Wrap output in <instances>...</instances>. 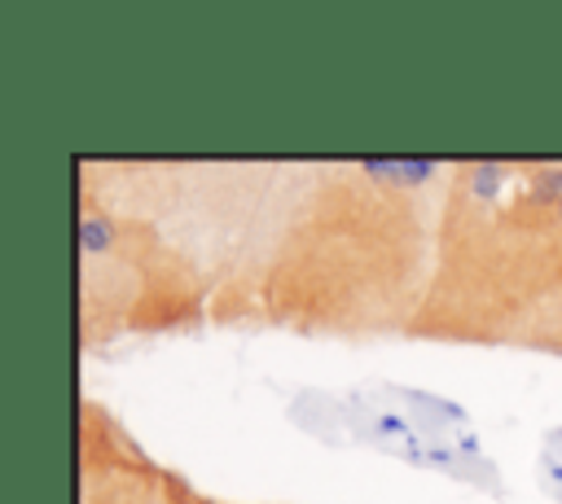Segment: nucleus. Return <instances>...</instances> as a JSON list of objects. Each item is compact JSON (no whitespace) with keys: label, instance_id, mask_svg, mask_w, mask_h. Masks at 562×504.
Returning a JSON list of instances; mask_svg holds the SVG:
<instances>
[{"label":"nucleus","instance_id":"nucleus-1","mask_svg":"<svg viewBox=\"0 0 562 504\" xmlns=\"http://www.w3.org/2000/svg\"><path fill=\"white\" fill-rule=\"evenodd\" d=\"M364 171L369 175H391V180H400V184H417V180H426L430 171H435V162L430 158H369L364 162Z\"/></svg>","mask_w":562,"mask_h":504},{"label":"nucleus","instance_id":"nucleus-2","mask_svg":"<svg viewBox=\"0 0 562 504\" xmlns=\"http://www.w3.org/2000/svg\"><path fill=\"white\" fill-rule=\"evenodd\" d=\"M110 241H114V224L105 215H97V210H83L79 215V250H83V259L105 254Z\"/></svg>","mask_w":562,"mask_h":504},{"label":"nucleus","instance_id":"nucleus-3","mask_svg":"<svg viewBox=\"0 0 562 504\" xmlns=\"http://www.w3.org/2000/svg\"><path fill=\"white\" fill-rule=\"evenodd\" d=\"M536 197H540L544 206H553V215L562 219V175H540V180H536Z\"/></svg>","mask_w":562,"mask_h":504}]
</instances>
